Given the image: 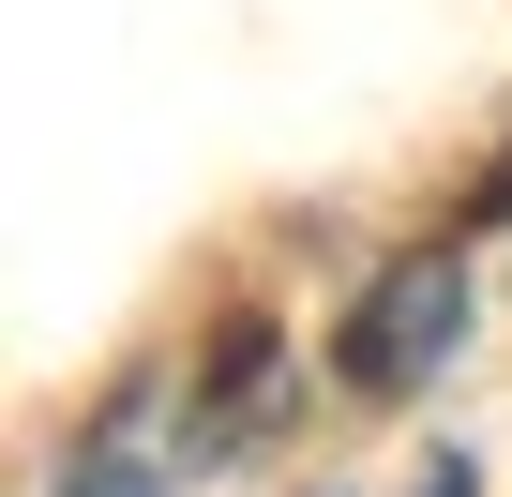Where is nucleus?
Returning <instances> with one entry per match:
<instances>
[{
	"instance_id": "obj_1",
	"label": "nucleus",
	"mask_w": 512,
	"mask_h": 497,
	"mask_svg": "<svg viewBox=\"0 0 512 497\" xmlns=\"http://www.w3.org/2000/svg\"><path fill=\"white\" fill-rule=\"evenodd\" d=\"M452 317H467V272H452V257H407V272L347 317V347H332L347 392H422V377L452 362Z\"/></svg>"
}]
</instances>
